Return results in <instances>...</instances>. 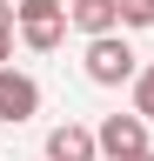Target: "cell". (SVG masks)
<instances>
[{"label":"cell","instance_id":"1","mask_svg":"<svg viewBox=\"0 0 154 161\" xmlns=\"http://www.w3.org/2000/svg\"><path fill=\"white\" fill-rule=\"evenodd\" d=\"M87 80H94V87H121V80H141V67H134V47H127L121 34L87 40Z\"/></svg>","mask_w":154,"mask_h":161},{"label":"cell","instance_id":"2","mask_svg":"<svg viewBox=\"0 0 154 161\" xmlns=\"http://www.w3.org/2000/svg\"><path fill=\"white\" fill-rule=\"evenodd\" d=\"M107 161H147V121L141 114H107L101 128H94Z\"/></svg>","mask_w":154,"mask_h":161},{"label":"cell","instance_id":"3","mask_svg":"<svg viewBox=\"0 0 154 161\" xmlns=\"http://www.w3.org/2000/svg\"><path fill=\"white\" fill-rule=\"evenodd\" d=\"M40 114V80L20 74V67H0V121L7 128H20V121Z\"/></svg>","mask_w":154,"mask_h":161},{"label":"cell","instance_id":"4","mask_svg":"<svg viewBox=\"0 0 154 161\" xmlns=\"http://www.w3.org/2000/svg\"><path fill=\"white\" fill-rule=\"evenodd\" d=\"M67 27H81L87 40L121 34V0H67Z\"/></svg>","mask_w":154,"mask_h":161},{"label":"cell","instance_id":"5","mask_svg":"<svg viewBox=\"0 0 154 161\" xmlns=\"http://www.w3.org/2000/svg\"><path fill=\"white\" fill-rule=\"evenodd\" d=\"M47 161H101V141H94V128H81V121H61V128L47 134Z\"/></svg>","mask_w":154,"mask_h":161},{"label":"cell","instance_id":"6","mask_svg":"<svg viewBox=\"0 0 154 161\" xmlns=\"http://www.w3.org/2000/svg\"><path fill=\"white\" fill-rule=\"evenodd\" d=\"M47 20H67V0H13V27H47Z\"/></svg>","mask_w":154,"mask_h":161},{"label":"cell","instance_id":"7","mask_svg":"<svg viewBox=\"0 0 154 161\" xmlns=\"http://www.w3.org/2000/svg\"><path fill=\"white\" fill-rule=\"evenodd\" d=\"M20 40H27L34 54H54V47L67 40V20H47V27H20Z\"/></svg>","mask_w":154,"mask_h":161},{"label":"cell","instance_id":"8","mask_svg":"<svg viewBox=\"0 0 154 161\" xmlns=\"http://www.w3.org/2000/svg\"><path fill=\"white\" fill-rule=\"evenodd\" d=\"M134 114L154 121V67H141V80H134Z\"/></svg>","mask_w":154,"mask_h":161},{"label":"cell","instance_id":"9","mask_svg":"<svg viewBox=\"0 0 154 161\" xmlns=\"http://www.w3.org/2000/svg\"><path fill=\"white\" fill-rule=\"evenodd\" d=\"M121 27H154V0H121Z\"/></svg>","mask_w":154,"mask_h":161},{"label":"cell","instance_id":"10","mask_svg":"<svg viewBox=\"0 0 154 161\" xmlns=\"http://www.w3.org/2000/svg\"><path fill=\"white\" fill-rule=\"evenodd\" d=\"M13 60V27H0V67Z\"/></svg>","mask_w":154,"mask_h":161},{"label":"cell","instance_id":"11","mask_svg":"<svg viewBox=\"0 0 154 161\" xmlns=\"http://www.w3.org/2000/svg\"><path fill=\"white\" fill-rule=\"evenodd\" d=\"M0 27H13V0H0Z\"/></svg>","mask_w":154,"mask_h":161},{"label":"cell","instance_id":"12","mask_svg":"<svg viewBox=\"0 0 154 161\" xmlns=\"http://www.w3.org/2000/svg\"><path fill=\"white\" fill-rule=\"evenodd\" d=\"M147 161H154V154H147Z\"/></svg>","mask_w":154,"mask_h":161}]
</instances>
